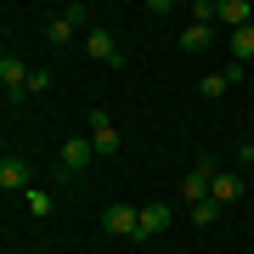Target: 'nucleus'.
I'll return each instance as SVG.
<instances>
[{
    "mask_svg": "<svg viewBox=\"0 0 254 254\" xmlns=\"http://www.w3.org/2000/svg\"><path fill=\"white\" fill-rule=\"evenodd\" d=\"M102 232L108 237H141V209L136 203H108L102 209Z\"/></svg>",
    "mask_w": 254,
    "mask_h": 254,
    "instance_id": "1",
    "label": "nucleus"
},
{
    "mask_svg": "<svg viewBox=\"0 0 254 254\" xmlns=\"http://www.w3.org/2000/svg\"><path fill=\"white\" fill-rule=\"evenodd\" d=\"M215 175H220V164H215V158H198V164L187 170V181H181V198H187V203H203L209 192H215Z\"/></svg>",
    "mask_w": 254,
    "mask_h": 254,
    "instance_id": "2",
    "label": "nucleus"
},
{
    "mask_svg": "<svg viewBox=\"0 0 254 254\" xmlns=\"http://www.w3.org/2000/svg\"><path fill=\"white\" fill-rule=\"evenodd\" d=\"M28 73H34V68H28V63H23V57H11V51H6V57H0V91H6V96H11V108H17V102L28 96Z\"/></svg>",
    "mask_w": 254,
    "mask_h": 254,
    "instance_id": "3",
    "label": "nucleus"
},
{
    "mask_svg": "<svg viewBox=\"0 0 254 254\" xmlns=\"http://www.w3.org/2000/svg\"><path fill=\"white\" fill-rule=\"evenodd\" d=\"M91 147H96V158H113L119 153V125L108 119V108L91 113Z\"/></svg>",
    "mask_w": 254,
    "mask_h": 254,
    "instance_id": "4",
    "label": "nucleus"
},
{
    "mask_svg": "<svg viewBox=\"0 0 254 254\" xmlns=\"http://www.w3.org/2000/svg\"><path fill=\"white\" fill-rule=\"evenodd\" d=\"M85 57H96V63H108V68L125 63V51H119V40L108 34V28H91V34H85Z\"/></svg>",
    "mask_w": 254,
    "mask_h": 254,
    "instance_id": "5",
    "label": "nucleus"
},
{
    "mask_svg": "<svg viewBox=\"0 0 254 254\" xmlns=\"http://www.w3.org/2000/svg\"><path fill=\"white\" fill-rule=\"evenodd\" d=\"M57 158H63V170H68V175H79L85 164L96 158V147H91V136H73V141H63V153H57Z\"/></svg>",
    "mask_w": 254,
    "mask_h": 254,
    "instance_id": "6",
    "label": "nucleus"
},
{
    "mask_svg": "<svg viewBox=\"0 0 254 254\" xmlns=\"http://www.w3.org/2000/svg\"><path fill=\"white\" fill-rule=\"evenodd\" d=\"M0 187L6 192H28V158H17V153L0 158Z\"/></svg>",
    "mask_w": 254,
    "mask_h": 254,
    "instance_id": "7",
    "label": "nucleus"
},
{
    "mask_svg": "<svg viewBox=\"0 0 254 254\" xmlns=\"http://www.w3.org/2000/svg\"><path fill=\"white\" fill-rule=\"evenodd\" d=\"M170 220H175V209H170V203H141V243H147V237H158Z\"/></svg>",
    "mask_w": 254,
    "mask_h": 254,
    "instance_id": "8",
    "label": "nucleus"
},
{
    "mask_svg": "<svg viewBox=\"0 0 254 254\" xmlns=\"http://www.w3.org/2000/svg\"><path fill=\"white\" fill-rule=\"evenodd\" d=\"M220 23L226 28H249L254 23V0H220Z\"/></svg>",
    "mask_w": 254,
    "mask_h": 254,
    "instance_id": "9",
    "label": "nucleus"
},
{
    "mask_svg": "<svg viewBox=\"0 0 254 254\" xmlns=\"http://www.w3.org/2000/svg\"><path fill=\"white\" fill-rule=\"evenodd\" d=\"M209 46H215V28H209V23H187V28H181V51L198 57V51H209Z\"/></svg>",
    "mask_w": 254,
    "mask_h": 254,
    "instance_id": "10",
    "label": "nucleus"
},
{
    "mask_svg": "<svg viewBox=\"0 0 254 254\" xmlns=\"http://www.w3.org/2000/svg\"><path fill=\"white\" fill-rule=\"evenodd\" d=\"M209 198L226 209V203H237V198H243V181H237L232 170H220V175H215V192H209Z\"/></svg>",
    "mask_w": 254,
    "mask_h": 254,
    "instance_id": "11",
    "label": "nucleus"
},
{
    "mask_svg": "<svg viewBox=\"0 0 254 254\" xmlns=\"http://www.w3.org/2000/svg\"><path fill=\"white\" fill-rule=\"evenodd\" d=\"M232 63H254V23L232 28Z\"/></svg>",
    "mask_w": 254,
    "mask_h": 254,
    "instance_id": "12",
    "label": "nucleus"
},
{
    "mask_svg": "<svg viewBox=\"0 0 254 254\" xmlns=\"http://www.w3.org/2000/svg\"><path fill=\"white\" fill-rule=\"evenodd\" d=\"M226 91H232V79H226V73H203V85H198V96H203V102H220Z\"/></svg>",
    "mask_w": 254,
    "mask_h": 254,
    "instance_id": "13",
    "label": "nucleus"
},
{
    "mask_svg": "<svg viewBox=\"0 0 254 254\" xmlns=\"http://www.w3.org/2000/svg\"><path fill=\"white\" fill-rule=\"evenodd\" d=\"M46 40H51V46H68V40H73V23L63 17V11H57V17L46 23Z\"/></svg>",
    "mask_w": 254,
    "mask_h": 254,
    "instance_id": "14",
    "label": "nucleus"
},
{
    "mask_svg": "<svg viewBox=\"0 0 254 254\" xmlns=\"http://www.w3.org/2000/svg\"><path fill=\"white\" fill-rule=\"evenodd\" d=\"M23 198H28V215H40V220L51 215V192H46V187H28Z\"/></svg>",
    "mask_w": 254,
    "mask_h": 254,
    "instance_id": "15",
    "label": "nucleus"
},
{
    "mask_svg": "<svg viewBox=\"0 0 254 254\" xmlns=\"http://www.w3.org/2000/svg\"><path fill=\"white\" fill-rule=\"evenodd\" d=\"M215 220H220V203H215V198L192 203V226H215Z\"/></svg>",
    "mask_w": 254,
    "mask_h": 254,
    "instance_id": "16",
    "label": "nucleus"
},
{
    "mask_svg": "<svg viewBox=\"0 0 254 254\" xmlns=\"http://www.w3.org/2000/svg\"><path fill=\"white\" fill-rule=\"evenodd\" d=\"M46 85H51V73H46V68H34V73H28V96H40Z\"/></svg>",
    "mask_w": 254,
    "mask_h": 254,
    "instance_id": "17",
    "label": "nucleus"
},
{
    "mask_svg": "<svg viewBox=\"0 0 254 254\" xmlns=\"http://www.w3.org/2000/svg\"><path fill=\"white\" fill-rule=\"evenodd\" d=\"M63 17H68L73 28H79V23H91V6H63Z\"/></svg>",
    "mask_w": 254,
    "mask_h": 254,
    "instance_id": "18",
    "label": "nucleus"
},
{
    "mask_svg": "<svg viewBox=\"0 0 254 254\" xmlns=\"http://www.w3.org/2000/svg\"><path fill=\"white\" fill-rule=\"evenodd\" d=\"M243 164H249V170H254V141H249V147H243Z\"/></svg>",
    "mask_w": 254,
    "mask_h": 254,
    "instance_id": "19",
    "label": "nucleus"
}]
</instances>
